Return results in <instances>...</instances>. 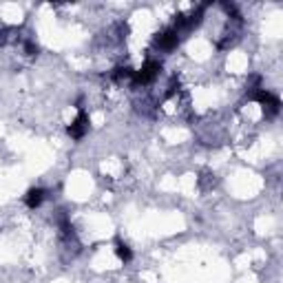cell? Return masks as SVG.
Listing matches in <instances>:
<instances>
[{
  "mask_svg": "<svg viewBox=\"0 0 283 283\" xmlns=\"http://www.w3.org/2000/svg\"><path fill=\"white\" fill-rule=\"evenodd\" d=\"M88 124H91V122H88V115L86 113H80L69 124V135L73 137V140H82V137L86 135V131H88Z\"/></svg>",
  "mask_w": 283,
  "mask_h": 283,
  "instance_id": "obj_3",
  "label": "cell"
},
{
  "mask_svg": "<svg viewBox=\"0 0 283 283\" xmlns=\"http://www.w3.org/2000/svg\"><path fill=\"white\" fill-rule=\"evenodd\" d=\"M177 42H179V31H177V29H166V31H162L157 36V47L164 49V51L175 49Z\"/></svg>",
  "mask_w": 283,
  "mask_h": 283,
  "instance_id": "obj_4",
  "label": "cell"
},
{
  "mask_svg": "<svg viewBox=\"0 0 283 283\" xmlns=\"http://www.w3.org/2000/svg\"><path fill=\"white\" fill-rule=\"evenodd\" d=\"M254 100H257V102L261 104V107H263V111H265V115H270V118L279 113V109H281L279 98H276L274 93L265 91V88H259V91L254 93Z\"/></svg>",
  "mask_w": 283,
  "mask_h": 283,
  "instance_id": "obj_1",
  "label": "cell"
},
{
  "mask_svg": "<svg viewBox=\"0 0 283 283\" xmlns=\"http://www.w3.org/2000/svg\"><path fill=\"white\" fill-rule=\"evenodd\" d=\"M159 71H162L159 62H155V60H148V62L144 64L140 71H135V73H133V82H137V84H151L155 77L159 75Z\"/></svg>",
  "mask_w": 283,
  "mask_h": 283,
  "instance_id": "obj_2",
  "label": "cell"
},
{
  "mask_svg": "<svg viewBox=\"0 0 283 283\" xmlns=\"http://www.w3.org/2000/svg\"><path fill=\"white\" fill-rule=\"evenodd\" d=\"M115 252H118V257L122 259V261H131V257H133V252H131V248L129 246H126V243L124 241H118V243H115Z\"/></svg>",
  "mask_w": 283,
  "mask_h": 283,
  "instance_id": "obj_6",
  "label": "cell"
},
{
  "mask_svg": "<svg viewBox=\"0 0 283 283\" xmlns=\"http://www.w3.org/2000/svg\"><path fill=\"white\" fill-rule=\"evenodd\" d=\"M42 202H44V191L42 188H31V191L25 195V204L29 208H38Z\"/></svg>",
  "mask_w": 283,
  "mask_h": 283,
  "instance_id": "obj_5",
  "label": "cell"
}]
</instances>
